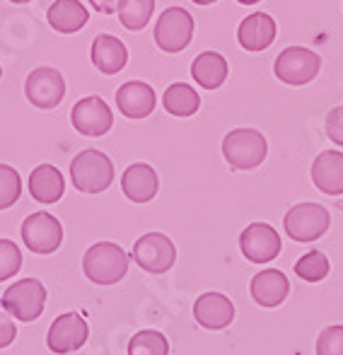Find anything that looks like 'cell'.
<instances>
[{"mask_svg":"<svg viewBox=\"0 0 343 355\" xmlns=\"http://www.w3.org/2000/svg\"><path fill=\"white\" fill-rule=\"evenodd\" d=\"M82 271L94 285H114L128 271V254L114 242H97L85 252Z\"/></svg>","mask_w":343,"mask_h":355,"instance_id":"1","label":"cell"},{"mask_svg":"<svg viewBox=\"0 0 343 355\" xmlns=\"http://www.w3.org/2000/svg\"><path fill=\"white\" fill-rule=\"evenodd\" d=\"M73 187L82 193H102L114 182V162L99 150H82L71 162Z\"/></svg>","mask_w":343,"mask_h":355,"instance_id":"2","label":"cell"},{"mask_svg":"<svg viewBox=\"0 0 343 355\" xmlns=\"http://www.w3.org/2000/svg\"><path fill=\"white\" fill-rule=\"evenodd\" d=\"M222 155H225L232 169L247 172V169H254L266 159L268 143L263 133H258L256 128H235L222 141Z\"/></svg>","mask_w":343,"mask_h":355,"instance_id":"3","label":"cell"},{"mask_svg":"<svg viewBox=\"0 0 343 355\" xmlns=\"http://www.w3.org/2000/svg\"><path fill=\"white\" fill-rule=\"evenodd\" d=\"M329 225L331 215L319 203H297L283 218V227L292 242H317L326 234Z\"/></svg>","mask_w":343,"mask_h":355,"instance_id":"4","label":"cell"},{"mask_svg":"<svg viewBox=\"0 0 343 355\" xmlns=\"http://www.w3.org/2000/svg\"><path fill=\"white\" fill-rule=\"evenodd\" d=\"M46 304V288L37 278H24L10 285L3 295V307L19 322H34L42 317Z\"/></svg>","mask_w":343,"mask_h":355,"instance_id":"5","label":"cell"},{"mask_svg":"<svg viewBox=\"0 0 343 355\" xmlns=\"http://www.w3.org/2000/svg\"><path fill=\"white\" fill-rule=\"evenodd\" d=\"M322 68V58L315 51L305 46H288L281 51V56L273 63V73L281 83L285 85H307L319 75Z\"/></svg>","mask_w":343,"mask_h":355,"instance_id":"6","label":"cell"},{"mask_svg":"<svg viewBox=\"0 0 343 355\" xmlns=\"http://www.w3.org/2000/svg\"><path fill=\"white\" fill-rule=\"evenodd\" d=\"M193 17L184 8H167L155 22V44L165 53H179L191 44Z\"/></svg>","mask_w":343,"mask_h":355,"instance_id":"7","label":"cell"},{"mask_svg":"<svg viewBox=\"0 0 343 355\" xmlns=\"http://www.w3.org/2000/svg\"><path fill=\"white\" fill-rule=\"evenodd\" d=\"M133 261L148 273H167L177 261V249L167 234L148 232L133 244Z\"/></svg>","mask_w":343,"mask_h":355,"instance_id":"8","label":"cell"},{"mask_svg":"<svg viewBox=\"0 0 343 355\" xmlns=\"http://www.w3.org/2000/svg\"><path fill=\"white\" fill-rule=\"evenodd\" d=\"M22 242L34 254H53L63 242V227L51 213H32L22 223Z\"/></svg>","mask_w":343,"mask_h":355,"instance_id":"9","label":"cell"},{"mask_svg":"<svg viewBox=\"0 0 343 355\" xmlns=\"http://www.w3.org/2000/svg\"><path fill=\"white\" fill-rule=\"evenodd\" d=\"M24 94L37 109H53L66 97V80L56 68L42 66L27 75Z\"/></svg>","mask_w":343,"mask_h":355,"instance_id":"10","label":"cell"},{"mask_svg":"<svg viewBox=\"0 0 343 355\" xmlns=\"http://www.w3.org/2000/svg\"><path fill=\"white\" fill-rule=\"evenodd\" d=\"M71 121L78 133L89 136V138H99V136H104V133L112 131L114 114H112V107H109L102 97L92 94V97L80 99V102L73 107Z\"/></svg>","mask_w":343,"mask_h":355,"instance_id":"11","label":"cell"},{"mask_svg":"<svg viewBox=\"0 0 343 355\" xmlns=\"http://www.w3.org/2000/svg\"><path fill=\"white\" fill-rule=\"evenodd\" d=\"M87 336H89V329L85 319L76 312H66L61 317H56V322L49 327L46 343L53 353L66 355L85 346Z\"/></svg>","mask_w":343,"mask_h":355,"instance_id":"12","label":"cell"},{"mask_svg":"<svg viewBox=\"0 0 343 355\" xmlns=\"http://www.w3.org/2000/svg\"><path fill=\"white\" fill-rule=\"evenodd\" d=\"M240 247L252 263H268L281 254V237L268 223H252L242 232Z\"/></svg>","mask_w":343,"mask_h":355,"instance_id":"13","label":"cell"},{"mask_svg":"<svg viewBox=\"0 0 343 355\" xmlns=\"http://www.w3.org/2000/svg\"><path fill=\"white\" fill-rule=\"evenodd\" d=\"M193 317L203 329H225L235 319V304L230 302V297H225L222 293H203L201 297L193 302Z\"/></svg>","mask_w":343,"mask_h":355,"instance_id":"14","label":"cell"},{"mask_svg":"<svg viewBox=\"0 0 343 355\" xmlns=\"http://www.w3.org/2000/svg\"><path fill=\"white\" fill-rule=\"evenodd\" d=\"M155 89L143 80H131L116 92V107L128 119H146L155 109Z\"/></svg>","mask_w":343,"mask_h":355,"instance_id":"15","label":"cell"},{"mask_svg":"<svg viewBox=\"0 0 343 355\" xmlns=\"http://www.w3.org/2000/svg\"><path fill=\"white\" fill-rule=\"evenodd\" d=\"M312 182L326 196H341L343 193V153L326 150L319 153L312 162Z\"/></svg>","mask_w":343,"mask_h":355,"instance_id":"16","label":"cell"},{"mask_svg":"<svg viewBox=\"0 0 343 355\" xmlns=\"http://www.w3.org/2000/svg\"><path fill=\"white\" fill-rule=\"evenodd\" d=\"M89 58H92L94 68L104 75H116L126 68L128 63V49L123 42L112 34H99L94 37L92 49H89Z\"/></svg>","mask_w":343,"mask_h":355,"instance_id":"17","label":"cell"},{"mask_svg":"<svg viewBox=\"0 0 343 355\" xmlns=\"http://www.w3.org/2000/svg\"><path fill=\"white\" fill-rule=\"evenodd\" d=\"M121 189L126 193L128 201L133 203H148L157 196V189H160V179L157 172L146 162H136L123 172L121 177Z\"/></svg>","mask_w":343,"mask_h":355,"instance_id":"18","label":"cell"},{"mask_svg":"<svg viewBox=\"0 0 343 355\" xmlns=\"http://www.w3.org/2000/svg\"><path fill=\"white\" fill-rule=\"evenodd\" d=\"M237 39H240L242 49L252 53L266 51L276 39V19L268 12H254L249 17L242 19L240 29H237Z\"/></svg>","mask_w":343,"mask_h":355,"instance_id":"19","label":"cell"},{"mask_svg":"<svg viewBox=\"0 0 343 355\" xmlns=\"http://www.w3.org/2000/svg\"><path fill=\"white\" fill-rule=\"evenodd\" d=\"M249 293L254 297V302L261 304V307H278L290 293V283H288L283 271L268 268V271H261L252 278Z\"/></svg>","mask_w":343,"mask_h":355,"instance_id":"20","label":"cell"},{"mask_svg":"<svg viewBox=\"0 0 343 355\" xmlns=\"http://www.w3.org/2000/svg\"><path fill=\"white\" fill-rule=\"evenodd\" d=\"M63 191H66V182H63V174L53 164H39L29 174V193H32L34 201L51 206V203L61 201Z\"/></svg>","mask_w":343,"mask_h":355,"instance_id":"21","label":"cell"},{"mask_svg":"<svg viewBox=\"0 0 343 355\" xmlns=\"http://www.w3.org/2000/svg\"><path fill=\"white\" fill-rule=\"evenodd\" d=\"M49 24L61 34H76L87 24L89 12L80 0H56L46 12Z\"/></svg>","mask_w":343,"mask_h":355,"instance_id":"22","label":"cell"},{"mask_svg":"<svg viewBox=\"0 0 343 355\" xmlns=\"http://www.w3.org/2000/svg\"><path fill=\"white\" fill-rule=\"evenodd\" d=\"M191 75L201 87L218 89L230 75V66H227L225 56H220L218 51H203L193 58Z\"/></svg>","mask_w":343,"mask_h":355,"instance_id":"23","label":"cell"},{"mask_svg":"<svg viewBox=\"0 0 343 355\" xmlns=\"http://www.w3.org/2000/svg\"><path fill=\"white\" fill-rule=\"evenodd\" d=\"M162 102H165V109L172 116H193V114L198 112V107H201L198 92L186 83L170 85L165 97H162Z\"/></svg>","mask_w":343,"mask_h":355,"instance_id":"24","label":"cell"},{"mask_svg":"<svg viewBox=\"0 0 343 355\" xmlns=\"http://www.w3.org/2000/svg\"><path fill=\"white\" fill-rule=\"evenodd\" d=\"M152 10H155V0H121L116 12L123 27L131 32H141L150 22Z\"/></svg>","mask_w":343,"mask_h":355,"instance_id":"25","label":"cell"},{"mask_svg":"<svg viewBox=\"0 0 343 355\" xmlns=\"http://www.w3.org/2000/svg\"><path fill=\"white\" fill-rule=\"evenodd\" d=\"M128 355H170V341L160 331H138L128 343Z\"/></svg>","mask_w":343,"mask_h":355,"instance_id":"26","label":"cell"},{"mask_svg":"<svg viewBox=\"0 0 343 355\" xmlns=\"http://www.w3.org/2000/svg\"><path fill=\"white\" fill-rule=\"evenodd\" d=\"M329 259H326L324 252H319V249H315V252L305 254V257L300 259V261L295 263V273L302 278V281L307 283H319L324 281L326 276H329Z\"/></svg>","mask_w":343,"mask_h":355,"instance_id":"27","label":"cell"},{"mask_svg":"<svg viewBox=\"0 0 343 355\" xmlns=\"http://www.w3.org/2000/svg\"><path fill=\"white\" fill-rule=\"evenodd\" d=\"M22 196V179L17 169L10 164H0V211L15 206Z\"/></svg>","mask_w":343,"mask_h":355,"instance_id":"28","label":"cell"},{"mask_svg":"<svg viewBox=\"0 0 343 355\" xmlns=\"http://www.w3.org/2000/svg\"><path fill=\"white\" fill-rule=\"evenodd\" d=\"M22 268V252L12 239H0V281H10Z\"/></svg>","mask_w":343,"mask_h":355,"instance_id":"29","label":"cell"},{"mask_svg":"<svg viewBox=\"0 0 343 355\" xmlns=\"http://www.w3.org/2000/svg\"><path fill=\"white\" fill-rule=\"evenodd\" d=\"M317 355H343V327H326L317 338Z\"/></svg>","mask_w":343,"mask_h":355,"instance_id":"30","label":"cell"},{"mask_svg":"<svg viewBox=\"0 0 343 355\" xmlns=\"http://www.w3.org/2000/svg\"><path fill=\"white\" fill-rule=\"evenodd\" d=\"M326 136L343 148V104L326 114Z\"/></svg>","mask_w":343,"mask_h":355,"instance_id":"31","label":"cell"},{"mask_svg":"<svg viewBox=\"0 0 343 355\" xmlns=\"http://www.w3.org/2000/svg\"><path fill=\"white\" fill-rule=\"evenodd\" d=\"M17 338V327L8 314L0 312V348H8Z\"/></svg>","mask_w":343,"mask_h":355,"instance_id":"32","label":"cell"},{"mask_svg":"<svg viewBox=\"0 0 343 355\" xmlns=\"http://www.w3.org/2000/svg\"><path fill=\"white\" fill-rule=\"evenodd\" d=\"M118 3L121 0H89V5L102 15H114V10H118Z\"/></svg>","mask_w":343,"mask_h":355,"instance_id":"33","label":"cell"},{"mask_svg":"<svg viewBox=\"0 0 343 355\" xmlns=\"http://www.w3.org/2000/svg\"><path fill=\"white\" fill-rule=\"evenodd\" d=\"M196 5H211V3H216V0H193Z\"/></svg>","mask_w":343,"mask_h":355,"instance_id":"34","label":"cell"},{"mask_svg":"<svg viewBox=\"0 0 343 355\" xmlns=\"http://www.w3.org/2000/svg\"><path fill=\"white\" fill-rule=\"evenodd\" d=\"M237 3H242V5H254V3H258V0H237Z\"/></svg>","mask_w":343,"mask_h":355,"instance_id":"35","label":"cell"},{"mask_svg":"<svg viewBox=\"0 0 343 355\" xmlns=\"http://www.w3.org/2000/svg\"><path fill=\"white\" fill-rule=\"evenodd\" d=\"M10 3H29V0H10Z\"/></svg>","mask_w":343,"mask_h":355,"instance_id":"36","label":"cell"},{"mask_svg":"<svg viewBox=\"0 0 343 355\" xmlns=\"http://www.w3.org/2000/svg\"><path fill=\"white\" fill-rule=\"evenodd\" d=\"M339 208H341V211H343V201H341V203H339Z\"/></svg>","mask_w":343,"mask_h":355,"instance_id":"37","label":"cell"},{"mask_svg":"<svg viewBox=\"0 0 343 355\" xmlns=\"http://www.w3.org/2000/svg\"><path fill=\"white\" fill-rule=\"evenodd\" d=\"M0 78H3V68H0Z\"/></svg>","mask_w":343,"mask_h":355,"instance_id":"38","label":"cell"}]
</instances>
